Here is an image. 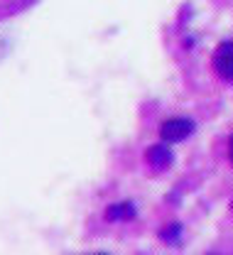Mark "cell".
I'll return each instance as SVG.
<instances>
[{"instance_id": "obj_5", "label": "cell", "mask_w": 233, "mask_h": 255, "mask_svg": "<svg viewBox=\"0 0 233 255\" xmlns=\"http://www.w3.org/2000/svg\"><path fill=\"white\" fill-rule=\"evenodd\" d=\"M179 233H182V226H179V223H172L169 228H165V231L160 233V238H162L165 243H179Z\"/></svg>"}, {"instance_id": "obj_4", "label": "cell", "mask_w": 233, "mask_h": 255, "mask_svg": "<svg viewBox=\"0 0 233 255\" xmlns=\"http://www.w3.org/2000/svg\"><path fill=\"white\" fill-rule=\"evenodd\" d=\"M106 219H108V221H130V219H135V206L130 201L113 204V206H108Z\"/></svg>"}, {"instance_id": "obj_3", "label": "cell", "mask_w": 233, "mask_h": 255, "mask_svg": "<svg viewBox=\"0 0 233 255\" xmlns=\"http://www.w3.org/2000/svg\"><path fill=\"white\" fill-rule=\"evenodd\" d=\"M147 162L155 167V169H165V167H169L172 164V150L167 147V145H152L150 150H147Z\"/></svg>"}, {"instance_id": "obj_6", "label": "cell", "mask_w": 233, "mask_h": 255, "mask_svg": "<svg viewBox=\"0 0 233 255\" xmlns=\"http://www.w3.org/2000/svg\"><path fill=\"white\" fill-rule=\"evenodd\" d=\"M231 162H233V137H231Z\"/></svg>"}, {"instance_id": "obj_2", "label": "cell", "mask_w": 233, "mask_h": 255, "mask_svg": "<svg viewBox=\"0 0 233 255\" xmlns=\"http://www.w3.org/2000/svg\"><path fill=\"white\" fill-rule=\"evenodd\" d=\"M214 69H216V74L224 81L233 84V42H224L216 49V54H214Z\"/></svg>"}, {"instance_id": "obj_1", "label": "cell", "mask_w": 233, "mask_h": 255, "mask_svg": "<svg viewBox=\"0 0 233 255\" xmlns=\"http://www.w3.org/2000/svg\"><path fill=\"white\" fill-rule=\"evenodd\" d=\"M192 132H194V123L187 121V118H169V121H165L162 128H160V135H162L165 142H182V140H187Z\"/></svg>"}]
</instances>
